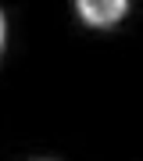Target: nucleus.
I'll return each instance as SVG.
<instances>
[{"label":"nucleus","instance_id":"f257e3e1","mask_svg":"<svg viewBox=\"0 0 143 161\" xmlns=\"http://www.w3.org/2000/svg\"><path fill=\"white\" fill-rule=\"evenodd\" d=\"M79 14L86 18L90 25H111V22H118L122 14H125V0H79Z\"/></svg>","mask_w":143,"mask_h":161},{"label":"nucleus","instance_id":"f03ea898","mask_svg":"<svg viewBox=\"0 0 143 161\" xmlns=\"http://www.w3.org/2000/svg\"><path fill=\"white\" fill-rule=\"evenodd\" d=\"M0 43H4V18H0Z\"/></svg>","mask_w":143,"mask_h":161}]
</instances>
